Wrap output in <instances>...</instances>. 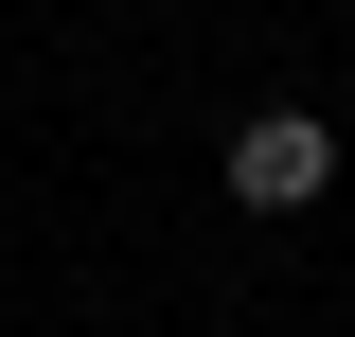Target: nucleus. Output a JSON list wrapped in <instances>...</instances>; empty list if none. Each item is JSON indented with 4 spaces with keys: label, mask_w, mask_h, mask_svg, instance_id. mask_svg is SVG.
Returning <instances> with one entry per match:
<instances>
[{
    "label": "nucleus",
    "mask_w": 355,
    "mask_h": 337,
    "mask_svg": "<svg viewBox=\"0 0 355 337\" xmlns=\"http://www.w3.org/2000/svg\"><path fill=\"white\" fill-rule=\"evenodd\" d=\"M338 196V125L320 107H249L231 125V213H320Z\"/></svg>",
    "instance_id": "f257e3e1"
}]
</instances>
